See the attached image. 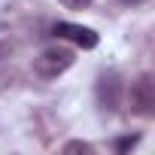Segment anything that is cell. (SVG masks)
Wrapping results in <instances>:
<instances>
[{
    "instance_id": "obj_4",
    "label": "cell",
    "mask_w": 155,
    "mask_h": 155,
    "mask_svg": "<svg viewBox=\"0 0 155 155\" xmlns=\"http://www.w3.org/2000/svg\"><path fill=\"white\" fill-rule=\"evenodd\" d=\"M55 37H58V40H70L73 46H79V49H94V46L101 43V37H97L91 28L70 25V21H58V25H55Z\"/></svg>"
},
{
    "instance_id": "obj_3",
    "label": "cell",
    "mask_w": 155,
    "mask_h": 155,
    "mask_svg": "<svg viewBox=\"0 0 155 155\" xmlns=\"http://www.w3.org/2000/svg\"><path fill=\"white\" fill-rule=\"evenodd\" d=\"M122 94H125V85H122V76H119L116 70H107V73L97 76L94 97H97V107H101L104 113H119Z\"/></svg>"
},
{
    "instance_id": "obj_2",
    "label": "cell",
    "mask_w": 155,
    "mask_h": 155,
    "mask_svg": "<svg viewBox=\"0 0 155 155\" xmlns=\"http://www.w3.org/2000/svg\"><path fill=\"white\" fill-rule=\"evenodd\" d=\"M128 107H131L134 116H143V119L155 116V79H152V73H140L137 79L131 82V88H128Z\"/></svg>"
},
{
    "instance_id": "obj_7",
    "label": "cell",
    "mask_w": 155,
    "mask_h": 155,
    "mask_svg": "<svg viewBox=\"0 0 155 155\" xmlns=\"http://www.w3.org/2000/svg\"><path fill=\"white\" fill-rule=\"evenodd\" d=\"M64 152H91V143H85V140H70V143L64 146Z\"/></svg>"
},
{
    "instance_id": "obj_5",
    "label": "cell",
    "mask_w": 155,
    "mask_h": 155,
    "mask_svg": "<svg viewBox=\"0 0 155 155\" xmlns=\"http://www.w3.org/2000/svg\"><path fill=\"white\" fill-rule=\"evenodd\" d=\"M137 143H140V137H137V134H134V137H119V140L113 143V149H116L119 155H125V152H131Z\"/></svg>"
},
{
    "instance_id": "obj_8",
    "label": "cell",
    "mask_w": 155,
    "mask_h": 155,
    "mask_svg": "<svg viewBox=\"0 0 155 155\" xmlns=\"http://www.w3.org/2000/svg\"><path fill=\"white\" fill-rule=\"evenodd\" d=\"M119 3H125V6H140V3H146V0H119Z\"/></svg>"
},
{
    "instance_id": "obj_1",
    "label": "cell",
    "mask_w": 155,
    "mask_h": 155,
    "mask_svg": "<svg viewBox=\"0 0 155 155\" xmlns=\"http://www.w3.org/2000/svg\"><path fill=\"white\" fill-rule=\"evenodd\" d=\"M73 61H76V52L70 46L55 43V46H46L34 58V73L40 76V79H58L61 73H67L73 67Z\"/></svg>"
},
{
    "instance_id": "obj_6",
    "label": "cell",
    "mask_w": 155,
    "mask_h": 155,
    "mask_svg": "<svg viewBox=\"0 0 155 155\" xmlns=\"http://www.w3.org/2000/svg\"><path fill=\"white\" fill-rule=\"evenodd\" d=\"M58 3L64 9H73V12H79V9H88L91 6V0H58Z\"/></svg>"
}]
</instances>
